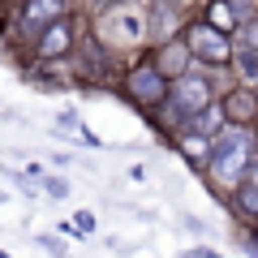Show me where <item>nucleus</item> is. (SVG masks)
Here are the masks:
<instances>
[{
    "label": "nucleus",
    "mask_w": 258,
    "mask_h": 258,
    "mask_svg": "<svg viewBox=\"0 0 258 258\" xmlns=\"http://www.w3.org/2000/svg\"><path fill=\"white\" fill-rule=\"evenodd\" d=\"M249 164H254V138H249L245 125H228V129H220V134L211 138V159H207V172H211L215 181L237 185L241 176L249 172Z\"/></svg>",
    "instance_id": "1"
},
{
    "label": "nucleus",
    "mask_w": 258,
    "mask_h": 258,
    "mask_svg": "<svg viewBox=\"0 0 258 258\" xmlns=\"http://www.w3.org/2000/svg\"><path fill=\"white\" fill-rule=\"evenodd\" d=\"M211 82L207 78H198V74H181V78H172V91H168V108H172V116H181V120H194L198 112H207L211 108Z\"/></svg>",
    "instance_id": "2"
},
{
    "label": "nucleus",
    "mask_w": 258,
    "mask_h": 258,
    "mask_svg": "<svg viewBox=\"0 0 258 258\" xmlns=\"http://www.w3.org/2000/svg\"><path fill=\"white\" fill-rule=\"evenodd\" d=\"M125 91L134 103H142V108H159V103H168V74L164 69H155V60L151 64H138V69H129L125 74Z\"/></svg>",
    "instance_id": "3"
},
{
    "label": "nucleus",
    "mask_w": 258,
    "mask_h": 258,
    "mask_svg": "<svg viewBox=\"0 0 258 258\" xmlns=\"http://www.w3.org/2000/svg\"><path fill=\"white\" fill-rule=\"evenodd\" d=\"M185 39H189V47H194V56L198 60H207V64H228L232 60V43H228V30H220V26H211V22H194L189 30H185Z\"/></svg>",
    "instance_id": "4"
},
{
    "label": "nucleus",
    "mask_w": 258,
    "mask_h": 258,
    "mask_svg": "<svg viewBox=\"0 0 258 258\" xmlns=\"http://www.w3.org/2000/svg\"><path fill=\"white\" fill-rule=\"evenodd\" d=\"M189 56H194V47H189V39H164V43L155 47V69H164L168 78H181V74H189Z\"/></svg>",
    "instance_id": "5"
},
{
    "label": "nucleus",
    "mask_w": 258,
    "mask_h": 258,
    "mask_svg": "<svg viewBox=\"0 0 258 258\" xmlns=\"http://www.w3.org/2000/svg\"><path fill=\"white\" fill-rule=\"evenodd\" d=\"M69 47H74V26H69V18L43 26V30H39V39H35V52L43 56V60H56V56H64Z\"/></svg>",
    "instance_id": "6"
},
{
    "label": "nucleus",
    "mask_w": 258,
    "mask_h": 258,
    "mask_svg": "<svg viewBox=\"0 0 258 258\" xmlns=\"http://www.w3.org/2000/svg\"><path fill=\"white\" fill-rule=\"evenodd\" d=\"M60 18H64V0H26L22 5V26L26 30H43Z\"/></svg>",
    "instance_id": "7"
},
{
    "label": "nucleus",
    "mask_w": 258,
    "mask_h": 258,
    "mask_svg": "<svg viewBox=\"0 0 258 258\" xmlns=\"http://www.w3.org/2000/svg\"><path fill=\"white\" fill-rule=\"evenodd\" d=\"M220 108H224V120L228 125H249L258 116V95L254 91H228Z\"/></svg>",
    "instance_id": "8"
},
{
    "label": "nucleus",
    "mask_w": 258,
    "mask_h": 258,
    "mask_svg": "<svg viewBox=\"0 0 258 258\" xmlns=\"http://www.w3.org/2000/svg\"><path fill=\"white\" fill-rule=\"evenodd\" d=\"M237 64L245 69V78L258 74V18L241 26V56H237Z\"/></svg>",
    "instance_id": "9"
},
{
    "label": "nucleus",
    "mask_w": 258,
    "mask_h": 258,
    "mask_svg": "<svg viewBox=\"0 0 258 258\" xmlns=\"http://www.w3.org/2000/svg\"><path fill=\"white\" fill-rule=\"evenodd\" d=\"M207 22L220 26V30H232L237 26V5H232V0H211V5H207Z\"/></svg>",
    "instance_id": "10"
},
{
    "label": "nucleus",
    "mask_w": 258,
    "mask_h": 258,
    "mask_svg": "<svg viewBox=\"0 0 258 258\" xmlns=\"http://www.w3.org/2000/svg\"><path fill=\"white\" fill-rule=\"evenodd\" d=\"M237 211L245 215V220H254V224H258V181H254V185H245V189H237Z\"/></svg>",
    "instance_id": "11"
},
{
    "label": "nucleus",
    "mask_w": 258,
    "mask_h": 258,
    "mask_svg": "<svg viewBox=\"0 0 258 258\" xmlns=\"http://www.w3.org/2000/svg\"><path fill=\"white\" fill-rule=\"evenodd\" d=\"M43 189L52 194V198H64V194H69V185H64L60 176H43Z\"/></svg>",
    "instance_id": "12"
},
{
    "label": "nucleus",
    "mask_w": 258,
    "mask_h": 258,
    "mask_svg": "<svg viewBox=\"0 0 258 258\" xmlns=\"http://www.w3.org/2000/svg\"><path fill=\"white\" fill-rule=\"evenodd\" d=\"M78 228H82V232H91V228H95V220H91L86 211H78Z\"/></svg>",
    "instance_id": "13"
},
{
    "label": "nucleus",
    "mask_w": 258,
    "mask_h": 258,
    "mask_svg": "<svg viewBox=\"0 0 258 258\" xmlns=\"http://www.w3.org/2000/svg\"><path fill=\"white\" fill-rule=\"evenodd\" d=\"M22 5H26V0H22Z\"/></svg>",
    "instance_id": "14"
}]
</instances>
